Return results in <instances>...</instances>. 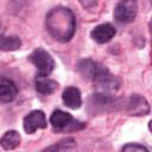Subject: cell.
<instances>
[{
    "label": "cell",
    "mask_w": 152,
    "mask_h": 152,
    "mask_svg": "<svg viewBox=\"0 0 152 152\" xmlns=\"http://www.w3.org/2000/svg\"><path fill=\"white\" fill-rule=\"evenodd\" d=\"M116 31H115V27L108 23L106 24H101V25H97L90 33L91 38L99 43V44H103V43H107L109 42L114 36H115Z\"/></svg>",
    "instance_id": "52a82bcc"
},
{
    "label": "cell",
    "mask_w": 152,
    "mask_h": 152,
    "mask_svg": "<svg viewBox=\"0 0 152 152\" xmlns=\"http://www.w3.org/2000/svg\"><path fill=\"white\" fill-rule=\"evenodd\" d=\"M23 127L26 133H34L39 128L46 127V118L42 110H32L23 120Z\"/></svg>",
    "instance_id": "8992f818"
},
{
    "label": "cell",
    "mask_w": 152,
    "mask_h": 152,
    "mask_svg": "<svg viewBox=\"0 0 152 152\" xmlns=\"http://www.w3.org/2000/svg\"><path fill=\"white\" fill-rule=\"evenodd\" d=\"M58 88V83L53 80L46 78V77H38L36 81V89L38 93L43 95L52 94Z\"/></svg>",
    "instance_id": "8fae6325"
},
{
    "label": "cell",
    "mask_w": 152,
    "mask_h": 152,
    "mask_svg": "<svg viewBox=\"0 0 152 152\" xmlns=\"http://www.w3.org/2000/svg\"><path fill=\"white\" fill-rule=\"evenodd\" d=\"M46 30L58 42H69L76 28L74 13L66 7L52 8L46 15Z\"/></svg>",
    "instance_id": "7a4b0ae2"
},
{
    "label": "cell",
    "mask_w": 152,
    "mask_h": 152,
    "mask_svg": "<svg viewBox=\"0 0 152 152\" xmlns=\"http://www.w3.org/2000/svg\"><path fill=\"white\" fill-rule=\"evenodd\" d=\"M122 151H138V152L144 151V152H147L148 150L145 146L139 145V144H127L122 147Z\"/></svg>",
    "instance_id": "9a60e30c"
},
{
    "label": "cell",
    "mask_w": 152,
    "mask_h": 152,
    "mask_svg": "<svg viewBox=\"0 0 152 152\" xmlns=\"http://www.w3.org/2000/svg\"><path fill=\"white\" fill-rule=\"evenodd\" d=\"M18 94V88L15 83L6 77L0 80V100L1 102H11L15 99Z\"/></svg>",
    "instance_id": "ba28073f"
},
{
    "label": "cell",
    "mask_w": 152,
    "mask_h": 152,
    "mask_svg": "<svg viewBox=\"0 0 152 152\" xmlns=\"http://www.w3.org/2000/svg\"><path fill=\"white\" fill-rule=\"evenodd\" d=\"M28 59L37 68V76L38 77H46L55 69V61H53V58L51 57V55L48 51H45L42 48L36 49L28 56Z\"/></svg>",
    "instance_id": "3957f363"
},
{
    "label": "cell",
    "mask_w": 152,
    "mask_h": 152,
    "mask_svg": "<svg viewBox=\"0 0 152 152\" xmlns=\"http://www.w3.org/2000/svg\"><path fill=\"white\" fill-rule=\"evenodd\" d=\"M62 99H63L64 104L66 107L71 108V109H77L82 104L81 93L75 87H68V88H65L64 91H63V94H62Z\"/></svg>",
    "instance_id": "9c48e42d"
},
{
    "label": "cell",
    "mask_w": 152,
    "mask_h": 152,
    "mask_svg": "<svg viewBox=\"0 0 152 152\" xmlns=\"http://www.w3.org/2000/svg\"><path fill=\"white\" fill-rule=\"evenodd\" d=\"M83 8L86 10H94L97 6V0H78Z\"/></svg>",
    "instance_id": "2e32d148"
},
{
    "label": "cell",
    "mask_w": 152,
    "mask_h": 152,
    "mask_svg": "<svg viewBox=\"0 0 152 152\" xmlns=\"http://www.w3.org/2000/svg\"><path fill=\"white\" fill-rule=\"evenodd\" d=\"M21 40L17 36H2L0 40V48L2 51H13L19 49Z\"/></svg>",
    "instance_id": "4fadbf2b"
},
{
    "label": "cell",
    "mask_w": 152,
    "mask_h": 152,
    "mask_svg": "<svg viewBox=\"0 0 152 152\" xmlns=\"http://www.w3.org/2000/svg\"><path fill=\"white\" fill-rule=\"evenodd\" d=\"M151 33H152V21H151Z\"/></svg>",
    "instance_id": "ac0fdd59"
},
{
    "label": "cell",
    "mask_w": 152,
    "mask_h": 152,
    "mask_svg": "<svg viewBox=\"0 0 152 152\" xmlns=\"http://www.w3.org/2000/svg\"><path fill=\"white\" fill-rule=\"evenodd\" d=\"M138 12L137 0H120L114 10V18L118 23L128 24L134 20Z\"/></svg>",
    "instance_id": "277c9868"
},
{
    "label": "cell",
    "mask_w": 152,
    "mask_h": 152,
    "mask_svg": "<svg viewBox=\"0 0 152 152\" xmlns=\"http://www.w3.org/2000/svg\"><path fill=\"white\" fill-rule=\"evenodd\" d=\"M125 109L131 115H146L150 112V106L145 97L133 94L126 100Z\"/></svg>",
    "instance_id": "5b68a950"
},
{
    "label": "cell",
    "mask_w": 152,
    "mask_h": 152,
    "mask_svg": "<svg viewBox=\"0 0 152 152\" xmlns=\"http://www.w3.org/2000/svg\"><path fill=\"white\" fill-rule=\"evenodd\" d=\"M1 146L4 150H14L20 144V134L17 131H7L1 138Z\"/></svg>",
    "instance_id": "7c38bea8"
},
{
    "label": "cell",
    "mask_w": 152,
    "mask_h": 152,
    "mask_svg": "<svg viewBox=\"0 0 152 152\" xmlns=\"http://www.w3.org/2000/svg\"><path fill=\"white\" fill-rule=\"evenodd\" d=\"M50 124L57 128V129H62V128H65V127H69L70 125L75 124L72 116L66 113V112H63V110H55L51 116H50Z\"/></svg>",
    "instance_id": "30bf717a"
},
{
    "label": "cell",
    "mask_w": 152,
    "mask_h": 152,
    "mask_svg": "<svg viewBox=\"0 0 152 152\" xmlns=\"http://www.w3.org/2000/svg\"><path fill=\"white\" fill-rule=\"evenodd\" d=\"M75 145H76V142H75V140L72 138H66V139L61 140L56 145L48 147L46 151H68V150L74 148Z\"/></svg>",
    "instance_id": "5bb4252c"
},
{
    "label": "cell",
    "mask_w": 152,
    "mask_h": 152,
    "mask_svg": "<svg viewBox=\"0 0 152 152\" xmlns=\"http://www.w3.org/2000/svg\"><path fill=\"white\" fill-rule=\"evenodd\" d=\"M148 128H150V131L152 132V120H151V121L148 122Z\"/></svg>",
    "instance_id": "e0dca14e"
},
{
    "label": "cell",
    "mask_w": 152,
    "mask_h": 152,
    "mask_svg": "<svg viewBox=\"0 0 152 152\" xmlns=\"http://www.w3.org/2000/svg\"><path fill=\"white\" fill-rule=\"evenodd\" d=\"M77 71L87 80L94 82L97 93L106 95H114L120 88V80L113 75L106 66L102 64L86 58L78 62Z\"/></svg>",
    "instance_id": "6da1fadb"
}]
</instances>
